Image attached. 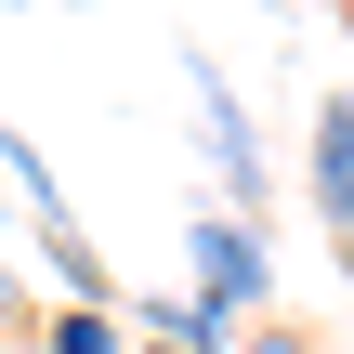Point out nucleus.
<instances>
[{
	"label": "nucleus",
	"instance_id": "4",
	"mask_svg": "<svg viewBox=\"0 0 354 354\" xmlns=\"http://www.w3.org/2000/svg\"><path fill=\"white\" fill-rule=\"evenodd\" d=\"M53 354H131V342H118V315H92V302H66V315H53Z\"/></svg>",
	"mask_w": 354,
	"mask_h": 354
},
{
	"label": "nucleus",
	"instance_id": "7",
	"mask_svg": "<svg viewBox=\"0 0 354 354\" xmlns=\"http://www.w3.org/2000/svg\"><path fill=\"white\" fill-rule=\"evenodd\" d=\"M0 210H26V197H13V184H0Z\"/></svg>",
	"mask_w": 354,
	"mask_h": 354
},
{
	"label": "nucleus",
	"instance_id": "8",
	"mask_svg": "<svg viewBox=\"0 0 354 354\" xmlns=\"http://www.w3.org/2000/svg\"><path fill=\"white\" fill-rule=\"evenodd\" d=\"M131 354H171V342H131Z\"/></svg>",
	"mask_w": 354,
	"mask_h": 354
},
{
	"label": "nucleus",
	"instance_id": "1",
	"mask_svg": "<svg viewBox=\"0 0 354 354\" xmlns=\"http://www.w3.org/2000/svg\"><path fill=\"white\" fill-rule=\"evenodd\" d=\"M184 289H197L210 315L276 302V250H263V223H250V210H197V223H184Z\"/></svg>",
	"mask_w": 354,
	"mask_h": 354
},
{
	"label": "nucleus",
	"instance_id": "5",
	"mask_svg": "<svg viewBox=\"0 0 354 354\" xmlns=\"http://www.w3.org/2000/svg\"><path fill=\"white\" fill-rule=\"evenodd\" d=\"M250 354H315V342H302V328H250Z\"/></svg>",
	"mask_w": 354,
	"mask_h": 354
},
{
	"label": "nucleus",
	"instance_id": "6",
	"mask_svg": "<svg viewBox=\"0 0 354 354\" xmlns=\"http://www.w3.org/2000/svg\"><path fill=\"white\" fill-rule=\"evenodd\" d=\"M0 315H26V276H13V263H0Z\"/></svg>",
	"mask_w": 354,
	"mask_h": 354
},
{
	"label": "nucleus",
	"instance_id": "2",
	"mask_svg": "<svg viewBox=\"0 0 354 354\" xmlns=\"http://www.w3.org/2000/svg\"><path fill=\"white\" fill-rule=\"evenodd\" d=\"M184 105H197V145H210L223 197H263V131H250V105L223 92V66H210V53H184Z\"/></svg>",
	"mask_w": 354,
	"mask_h": 354
},
{
	"label": "nucleus",
	"instance_id": "3",
	"mask_svg": "<svg viewBox=\"0 0 354 354\" xmlns=\"http://www.w3.org/2000/svg\"><path fill=\"white\" fill-rule=\"evenodd\" d=\"M315 223L342 236V263H354V92L315 105Z\"/></svg>",
	"mask_w": 354,
	"mask_h": 354
}]
</instances>
